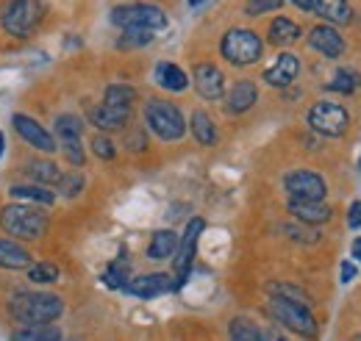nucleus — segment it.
<instances>
[{
    "label": "nucleus",
    "mask_w": 361,
    "mask_h": 341,
    "mask_svg": "<svg viewBox=\"0 0 361 341\" xmlns=\"http://www.w3.org/2000/svg\"><path fill=\"white\" fill-rule=\"evenodd\" d=\"M64 314V299L53 292H17L8 299V316L20 328L56 325Z\"/></svg>",
    "instance_id": "nucleus-1"
},
{
    "label": "nucleus",
    "mask_w": 361,
    "mask_h": 341,
    "mask_svg": "<svg viewBox=\"0 0 361 341\" xmlns=\"http://www.w3.org/2000/svg\"><path fill=\"white\" fill-rule=\"evenodd\" d=\"M50 225L47 213L37 206H23V203H8L0 209V230H6L11 239L20 242H34L42 239Z\"/></svg>",
    "instance_id": "nucleus-2"
},
{
    "label": "nucleus",
    "mask_w": 361,
    "mask_h": 341,
    "mask_svg": "<svg viewBox=\"0 0 361 341\" xmlns=\"http://www.w3.org/2000/svg\"><path fill=\"white\" fill-rule=\"evenodd\" d=\"M145 123L161 142H178L186 133V120H183L180 108L161 97H150L145 103Z\"/></svg>",
    "instance_id": "nucleus-3"
},
{
    "label": "nucleus",
    "mask_w": 361,
    "mask_h": 341,
    "mask_svg": "<svg viewBox=\"0 0 361 341\" xmlns=\"http://www.w3.org/2000/svg\"><path fill=\"white\" fill-rule=\"evenodd\" d=\"M45 14L42 0H8L0 11V25L14 39H28Z\"/></svg>",
    "instance_id": "nucleus-4"
},
{
    "label": "nucleus",
    "mask_w": 361,
    "mask_h": 341,
    "mask_svg": "<svg viewBox=\"0 0 361 341\" xmlns=\"http://www.w3.org/2000/svg\"><path fill=\"white\" fill-rule=\"evenodd\" d=\"M220 53L233 67H250V64H256L262 58L264 42L250 28H231V31H226V37L220 42Z\"/></svg>",
    "instance_id": "nucleus-5"
},
{
    "label": "nucleus",
    "mask_w": 361,
    "mask_h": 341,
    "mask_svg": "<svg viewBox=\"0 0 361 341\" xmlns=\"http://www.w3.org/2000/svg\"><path fill=\"white\" fill-rule=\"evenodd\" d=\"M111 23L117 28H147V31H161L167 28V14L153 6V3H126V6H117L111 8Z\"/></svg>",
    "instance_id": "nucleus-6"
},
{
    "label": "nucleus",
    "mask_w": 361,
    "mask_h": 341,
    "mask_svg": "<svg viewBox=\"0 0 361 341\" xmlns=\"http://www.w3.org/2000/svg\"><path fill=\"white\" fill-rule=\"evenodd\" d=\"M270 314L278 325H283L286 330L303 336V339H317V319L312 316V311L300 302L283 297H270Z\"/></svg>",
    "instance_id": "nucleus-7"
},
{
    "label": "nucleus",
    "mask_w": 361,
    "mask_h": 341,
    "mask_svg": "<svg viewBox=\"0 0 361 341\" xmlns=\"http://www.w3.org/2000/svg\"><path fill=\"white\" fill-rule=\"evenodd\" d=\"M306 120H309V125H312L317 133L331 136V139L342 136V133L348 130V125H350V114H348V108H342L339 103H331V100H319V103H314V106L309 108Z\"/></svg>",
    "instance_id": "nucleus-8"
},
{
    "label": "nucleus",
    "mask_w": 361,
    "mask_h": 341,
    "mask_svg": "<svg viewBox=\"0 0 361 341\" xmlns=\"http://www.w3.org/2000/svg\"><path fill=\"white\" fill-rule=\"evenodd\" d=\"M283 189L289 192V200H322L328 186L325 178L312 170H292L283 175Z\"/></svg>",
    "instance_id": "nucleus-9"
},
{
    "label": "nucleus",
    "mask_w": 361,
    "mask_h": 341,
    "mask_svg": "<svg viewBox=\"0 0 361 341\" xmlns=\"http://www.w3.org/2000/svg\"><path fill=\"white\" fill-rule=\"evenodd\" d=\"M203 228H206V219H200V216L189 219L186 233L178 242V250H176V289H180L186 283V278H189L192 261H195V253H197V239H200Z\"/></svg>",
    "instance_id": "nucleus-10"
},
{
    "label": "nucleus",
    "mask_w": 361,
    "mask_h": 341,
    "mask_svg": "<svg viewBox=\"0 0 361 341\" xmlns=\"http://www.w3.org/2000/svg\"><path fill=\"white\" fill-rule=\"evenodd\" d=\"M131 297L139 299H153V297H161L167 292H176V278L167 275V272H150V275H136L126 283V289Z\"/></svg>",
    "instance_id": "nucleus-11"
},
{
    "label": "nucleus",
    "mask_w": 361,
    "mask_h": 341,
    "mask_svg": "<svg viewBox=\"0 0 361 341\" xmlns=\"http://www.w3.org/2000/svg\"><path fill=\"white\" fill-rule=\"evenodd\" d=\"M11 123H14V130L20 133V139L25 142V144H31L34 150H39V153H56V147H59V142L47 133L34 117H28V114H14L11 117Z\"/></svg>",
    "instance_id": "nucleus-12"
},
{
    "label": "nucleus",
    "mask_w": 361,
    "mask_h": 341,
    "mask_svg": "<svg viewBox=\"0 0 361 341\" xmlns=\"http://www.w3.org/2000/svg\"><path fill=\"white\" fill-rule=\"evenodd\" d=\"M192 75H195V89H197V94L203 100H220V97H226V75H223V70L217 64H212V61L195 64Z\"/></svg>",
    "instance_id": "nucleus-13"
},
{
    "label": "nucleus",
    "mask_w": 361,
    "mask_h": 341,
    "mask_svg": "<svg viewBox=\"0 0 361 341\" xmlns=\"http://www.w3.org/2000/svg\"><path fill=\"white\" fill-rule=\"evenodd\" d=\"M298 73H300L298 56H295V53H281L270 67L264 70V84L275 86V89H286V86L295 84Z\"/></svg>",
    "instance_id": "nucleus-14"
},
{
    "label": "nucleus",
    "mask_w": 361,
    "mask_h": 341,
    "mask_svg": "<svg viewBox=\"0 0 361 341\" xmlns=\"http://www.w3.org/2000/svg\"><path fill=\"white\" fill-rule=\"evenodd\" d=\"M309 47L325 58H339L345 53V39L334 25H314L309 34Z\"/></svg>",
    "instance_id": "nucleus-15"
},
{
    "label": "nucleus",
    "mask_w": 361,
    "mask_h": 341,
    "mask_svg": "<svg viewBox=\"0 0 361 341\" xmlns=\"http://www.w3.org/2000/svg\"><path fill=\"white\" fill-rule=\"evenodd\" d=\"M286 209H289V213H292L300 225H309V228L325 225V222L334 216V209L325 206L322 200H289Z\"/></svg>",
    "instance_id": "nucleus-16"
},
{
    "label": "nucleus",
    "mask_w": 361,
    "mask_h": 341,
    "mask_svg": "<svg viewBox=\"0 0 361 341\" xmlns=\"http://www.w3.org/2000/svg\"><path fill=\"white\" fill-rule=\"evenodd\" d=\"M131 120V108H117L109 103H100L90 111V123L100 130H123Z\"/></svg>",
    "instance_id": "nucleus-17"
},
{
    "label": "nucleus",
    "mask_w": 361,
    "mask_h": 341,
    "mask_svg": "<svg viewBox=\"0 0 361 341\" xmlns=\"http://www.w3.org/2000/svg\"><path fill=\"white\" fill-rule=\"evenodd\" d=\"M259 100V89L253 81H236L226 94V106L231 114H245Z\"/></svg>",
    "instance_id": "nucleus-18"
},
{
    "label": "nucleus",
    "mask_w": 361,
    "mask_h": 341,
    "mask_svg": "<svg viewBox=\"0 0 361 341\" xmlns=\"http://www.w3.org/2000/svg\"><path fill=\"white\" fill-rule=\"evenodd\" d=\"M31 264V253L20 242L0 239V269H28Z\"/></svg>",
    "instance_id": "nucleus-19"
},
{
    "label": "nucleus",
    "mask_w": 361,
    "mask_h": 341,
    "mask_svg": "<svg viewBox=\"0 0 361 341\" xmlns=\"http://www.w3.org/2000/svg\"><path fill=\"white\" fill-rule=\"evenodd\" d=\"M8 197L28 200L34 206H53L56 203V192H50L47 186H39V183H17V186H8Z\"/></svg>",
    "instance_id": "nucleus-20"
},
{
    "label": "nucleus",
    "mask_w": 361,
    "mask_h": 341,
    "mask_svg": "<svg viewBox=\"0 0 361 341\" xmlns=\"http://www.w3.org/2000/svg\"><path fill=\"white\" fill-rule=\"evenodd\" d=\"M178 242L180 239L176 230H170V228L156 230V233L150 236V244H147V258H153V261H164V258L176 256Z\"/></svg>",
    "instance_id": "nucleus-21"
},
{
    "label": "nucleus",
    "mask_w": 361,
    "mask_h": 341,
    "mask_svg": "<svg viewBox=\"0 0 361 341\" xmlns=\"http://www.w3.org/2000/svg\"><path fill=\"white\" fill-rule=\"evenodd\" d=\"M300 25L295 23V20H289V17H275L270 23V28H267V39H270L275 47H286V44L298 42L300 39Z\"/></svg>",
    "instance_id": "nucleus-22"
},
{
    "label": "nucleus",
    "mask_w": 361,
    "mask_h": 341,
    "mask_svg": "<svg viewBox=\"0 0 361 341\" xmlns=\"http://www.w3.org/2000/svg\"><path fill=\"white\" fill-rule=\"evenodd\" d=\"M156 84L167 92H183L189 86V75L173 61H159L156 64Z\"/></svg>",
    "instance_id": "nucleus-23"
},
{
    "label": "nucleus",
    "mask_w": 361,
    "mask_h": 341,
    "mask_svg": "<svg viewBox=\"0 0 361 341\" xmlns=\"http://www.w3.org/2000/svg\"><path fill=\"white\" fill-rule=\"evenodd\" d=\"M314 11L328 25L350 23V3L348 0H314Z\"/></svg>",
    "instance_id": "nucleus-24"
},
{
    "label": "nucleus",
    "mask_w": 361,
    "mask_h": 341,
    "mask_svg": "<svg viewBox=\"0 0 361 341\" xmlns=\"http://www.w3.org/2000/svg\"><path fill=\"white\" fill-rule=\"evenodd\" d=\"M189 130H192L195 142H200L203 147H214L217 144V125H214V120L206 111H192Z\"/></svg>",
    "instance_id": "nucleus-25"
},
{
    "label": "nucleus",
    "mask_w": 361,
    "mask_h": 341,
    "mask_svg": "<svg viewBox=\"0 0 361 341\" xmlns=\"http://www.w3.org/2000/svg\"><path fill=\"white\" fill-rule=\"evenodd\" d=\"M25 175L34 180V183H39V186H56L59 183V178H61V170L56 167V161H28L25 164Z\"/></svg>",
    "instance_id": "nucleus-26"
},
{
    "label": "nucleus",
    "mask_w": 361,
    "mask_h": 341,
    "mask_svg": "<svg viewBox=\"0 0 361 341\" xmlns=\"http://www.w3.org/2000/svg\"><path fill=\"white\" fill-rule=\"evenodd\" d=\"M53 130H56V139H59L61 144H64V142H81L84 120L75 117V114H61V117H56Z\"/></svg>",
    "instance_id": "nucleus-27"
},
{
    "label": "nucleus",
    "mask_w": 361,
    "mask_h": 341,
    "mask_svg": "<svg viewBox=\"0 0 361 341\" xmlns=\"http://www.w3.org/2000/svg\"><path fill=\"white\" fill-rule=\"evenodd\" d=\"M8 341H64L56 325H37V328H17Z\"/></svg>",
    "instance_id": "nucleus-28"
},
{
    "label": "nucleus",
    "mask_w": 361,
    "mask_h": 341,
    "mask_svg": "<svg viewBox=\"0 0 361 341\" xmlns=\"http://www.w3.org/2000/svg\"><path fill=\"white\" fill-rule=\"evenodd\" d=\"M228 339L231 341H264L262 339V328L253 325V322L245 319V316L231 319V325H228Z\"/></svg>",
    "instance_id": "nucleus-29"
},
{
    "label": "nucleus",
    "mask_w": 361,
    "mask_h": 341,
    "mask_svg": "<svg viewBox=\"0 0 361 341\" xmlns=\"http://www.w3.org/2000/svg\"><path fill=\"white\" fill-rule=\"evenodd\" d=\"M136 100V89L128 84H111L106 86V97H103V103H109V106H117V108H131Z\"/></svg>",
    "instance_id": "nucleus-30"
},
{
    "label": "nucleus",
    "mask_w": 361,
    "mask_h": 341,
    "mask_svg": "<svg viewBox=\"0 0 361 341\" xmlns=\"http://www.w3.org/2000/svg\"><path fill=\"white\" fill-rule=\"evenodd\" d=\"M361 78L356 70H339L328 84H325V92H339V94H353L359 89Z\"/></svg>",
    "instance_id": "nucleus-31"
},
{
    "label": "nucleus",
    "mask_w": 361,
    "mask_h": 341,
    "mask_svg": "<svg viewBox=\"0 0 361 341\" xmlns=\"http://www.w3.org/2000/svg\"><path fill=\"white\" fill-rule=\"evenodd\" d=\"M61 275H59V266L56 264H50V261H39V264H31L28 266V280L34 283V286H50V283H56Z\"/></svg>",
    "instance_id": "nucleus-32"
},
{
    "label": "nucleus",
    "mask_w": 361,
    "mask_h": 341,
    "mask_svg": "<svg viewBox=\"0 0 361 341\" xmlns=\"http://www.w3.org/2000/svg\"><path fill=\"white\" fill-rule=\"evenodd\" d=\"M103 283L109 289H126V283H128V264H126V258H117L114 264L106 266Z\"/></svg>",
    "instance_id": "nucleus-33"
},
{
    "label": "nucleus",
    "mask_w": 361,
    "mask_h": 341,
    "mask_svg": "<svg viewBox=\"0 0 361 341\" xmlns=\"http://www.w3.org/2000/svg\"><path fill=\"white\" fill-rule=\"evenodd\" d=\"M59 194H64V197H78L81 192H84V186H87V180H84V175L75 170V172H61V178H59Z\"/></svg>",
    "instance_id": "nucleus-34"
},
{
    "label": "nucleus",
    "mask_w": 361,
    "mask_h": 341,
    "mask_svg": "<svg viewBox=\"0 0 361 341\" xmlns=\"http://www.w3.org/2000/svg\"><path fill=\"white\" fill-rule=\"evenodd\" d=\"M153 31H147V28H126L123 31V37H120V42H117V47H145V44L153 42Z\"/></svg>",
    "instance_id": "nucleus-35"
},
{
    "label": "nucleus",
    "mask_w": 361,
    "mask_h": 341,
    "mask_svg": "<svg viewBox=\"0 0 361 341\" xmlns=\"http://www.w3.org/2000/svg\"><path fill=\"white\" fill-rule=\"evenodd\" d=\"M267 292H270L272 297L292 299V302H300V305H306V302H309V297H306V292H303V289L289 286V283H270V286H267Z\"/></svg>",
    "instance_id": "nucleus-36"
},
{
    "label": "nucleus",
    "mask_w": 361,
    "mask_h": 341,
    "mask_svg": "<svg viewBox=\"0 0 361 341\" xmlns=\"http://www.w3.org/2000/svg\"><path fill=\"white\" fill-rule=\"evenodd\" d=\"M281 230H283L289 239L300 242V244H314V242H319V233H317V230H309V225H283Z\"/></svg>",
    "instance_id": "nucleus-37"
},
{
    "label": "nucleus",
    "mask_w": 361,
    "mask_h": 341,
    "mask_svg": "<svg viewBox=\"0 0 361 341\" xmlns=\"http://www.w3.org/2000/svg\"><path fill=\"white\" fill-rule=\"evenodd\" d=\"M92 153H94L100 161H111V159L117 156V147H114V142H111L109 136L97 133V136L92 139Z\"/></svg>",
    "instance_id": "nucleus-38"
},
{
    "label": "nucleus",
    "mask_w": 361,
    "mask_h": 341,
    "mask_svg": "<svg viewBox=\"0 0 361 341\" xmlns=\"http://www.w3.org/2000/svg\"><path fill=\"white\" fill-rule=\"evenodd\" d=\"M61 153H64L67 164H73L75 170H81V167L87 164V153H84L81 142H64V144H61Z\"/></svg>",
    "instance_id": "nucleus-39"
},
{
    "label": "nucleus",
    "mask_w": 361,
    "mask_h": 341,
    "mask_svg": "<svg viewBox=\"0 0 361 341\" xmlns=\"http://www.w3.org/2000/svg\"><path fill=\"white\" fill-rule=\"evenodd\" d=\"M281 3H283V0H247L245 11H247L250 17H259V14H267V11L281 8Z\"/></svg>",
    "instance_id": "nucleus-40"
},
{
    "label": "nucleus",
    "mask_w": 361,
    "mask_h": 341,
    "mask_svg": "<svg viewBox=\"0 0 361 341\" xmlns=\"http://www.w3.org/2000/svg\"><path fill=\"white\" fill-rule=\"evenodd\" d=\"M348 225H350L353 230L361 228V200H353V203H350V209H348Z\"/></svg>",
    "instance_id": "nucleus-41"
},
{
    "label": "nucleus",
    "mask_w": 361,
    "mask_h": 341,
    "mask_svg": "<svg viewBox=\"0 0 361 341\" xmlns=\"http://www.w3.org/2000/svg\"><path fill=\"white\" fill-rule=\"evenodd\" d=\"M145 142H147V136L142 130H136L134 136L128 139V150H145Z\"/></svg>",
    "instance_id": "nucleus-42"
},
{
    "label": "nucleus",
    "mask_w": 361,
    "mask_h": 341,
    "mask_svg": "<svg viewBox=\"0 0 361 341\" xmlns=\"http://www.w3.org/2000/svg\"><path fill=\"white\" fill-rule=\"evenodd\" d=\"M356 275H359V272H356V266H353L350 261H345V264H342V283H350Z\"/></svg>",
    "instance_id": "nucleus-43"
},
{
    "label": "nucleus",
    "mask_w": 361,
    "mask_h": 341,
    "mask_svg": "<svg viewBox=\"0 0 361 341\" xmlns=\"http://www.w3.org/2000/svg\"><path fill=\"white\" fill-rule=\"evenodd\" d=\"M262 339L264 341H289L281 330H275V328H267V330H262Z\"/></svg>",
    "instance_id": "nucleus-44"
},
{
    "label": "nucleus",
    "mask_w": 361,
    "mask_h": 341,
    "mask_svg": "<svg viewBox=\"0 0 361 341\" xmlns=\"http://www.w3.org/2000/svg\"><path fill=\"white\" fill-rule=\"evenodd\" d=\"M300 11H314V0H292Z\"/></svg>",
    "instance_id": "nucleus-45"
},
{
    "label": "nucleus",
    "mask_w": 361,
    "mask_h": 341,
    "mask_svg": "<svg viewBox=\"0 0 361 341\" xmlns=\"http://www.w3.org/2000/svg\"><path fill=\"white\" fill-rule=\"evenodd\" d=\"M353 258H356V261H361V236L353 242Z\"/></svg>",
    "instance_id": "nucleus-46"
},
{
    "label": "nucleus",
    "mask_w": 361,
    "mask_h": 341,
    "mask_svg": "<svg viewBox=\"0 0 361 341\" xmlns=\"http://www.w3.org/2000/svg\"><path fill=\"white\" fill-rule=\"evenodd\" d=\"M3 150H6V133H0V156H3Z\"/></svg>",
    "instance_id": "nucleus-47"
},
{
    "label": "nucleus",
    "mask_w": 361,
    "mask_h": 341,
    "mask_svg": "<svg viewBox=\"0 0 361 341\" xmlns=\"http://www.w3.org/2000/svg\"><path fill=\"white\" fill-rule=\"evenodd\" d=\"M197 3H200V0H189V6H197Z\"/></svg>",
    "instance_id": "nucleus-48"
},
{
    "label": "nucleus",
    "mask_w": 361,
    "mask_h": 341,
    "mask_svg": "<svg viewBox=\"0 0 361 341\" xmlns=\"http://www.w3.org/2000/svg\"><path fill=\"white\" fill-rule=\"evenodd\" d=\"M350 341H361V333H359V336H356V339H350Z\"/></svg>",
    "instance_id": "nucleus-49"
},
{
    "label": "nucleus",
    "mask_w": 361,
    "mask_h": 341,
    "mask_svg": "<svg viewBox=\"0 0 361 341\" xmlns=\"http://www.w3.org/2000/svg\"><path fill=\"white\" fill-rule=\"evenodd\" d=\"M359 167H361V164H359Z\"/></svg>",
    "instance_id": "nucleus-50"
}]
</instances>
